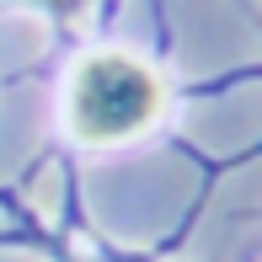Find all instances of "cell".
I'll return each mask as SVG.
<instances>
[{
    "mask_svg": "<svg viewBox=\"0 0 262 262\" xmlns=\"http://www.w3.org/2000/svg\"><path fill=\"white\" fill-rule=\"evenodd\" d=\"M43 6H64V11H70V6H75V0H43Z\"/></svg>",
    "mask_w": 262,
    "mask_h": 262,
    "instance_id": "cell-2",
    "label": "cell"
},
{
    "mask_svg": "<svg viewBox=\"0 0 262 262\" xmlns=\"http://www.w3.org/2000/svg\"><path fill=\"white\" fill-rule=\"evenodd\" d=\"M161 113V80L150 64L128 54H86L70 75L64 118L86 145H113L139 128H150Z\"/></svg>",
    "mask_w": 262,
    "mask_h": 262,
    "instance_id": "cell-1",
    "label": "cell"
}]
</instances>
